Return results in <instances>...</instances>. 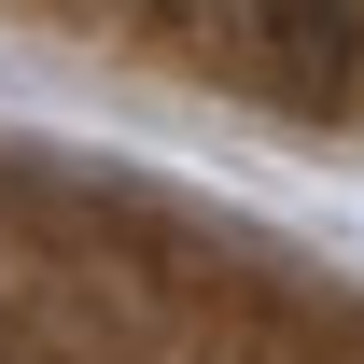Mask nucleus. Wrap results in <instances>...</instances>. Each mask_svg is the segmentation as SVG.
<instances>
[{
    "instance_id": "f257e3e1",
    "label": "nucleus",
    "mask_w": 364,
    "mask_h": 364,
    "mask_svg": "<svg viewBox=\"0 0 364 364\" xmlns=\"http://www.w3.org/2000/svg\"><path fill=\"white\" fill-rule=\"evenodd\" d=\"M252 43H267L294 112H336L350 70H364V0H252Z\"/></svg>"
}]
</instances>
